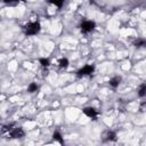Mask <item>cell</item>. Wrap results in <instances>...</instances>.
Returning <instances> with one entry per match:
<instances>
[{
    "mask_svg": "<svg viewBox=\"0 0 146 146\" xmlns=\"http://www.w3.org/2000/svg\"><path fill=\"white\" fill-rule=\"evenodd\" d=\"M23 30H24L25 35H27V36H30V35H35V34H38V33L40 32L41 25H40V23H39L38 21H35V22H30V23H27V24L24 26Z\"/></svg>",
    "mask_w": 146,
    "mask_h": 146,
    "instance_id": "cell-1",
    "label": "cell"
},
{
    "mask_svg": "<svg viewBox=\"0 0 146 146\" xmlns=\"http://www.w3.org/2000/svg\"><path fill=\"white\" fill-rule=\"evenodd\" d=\"M95 29H96V23L94 21H83L80 24V30L83 34H88L92 32Z\"/></svg>",
    "mask_w": 146,
    "mask_h": 146,
    "instance_id": "cell-2",
    "label": "cell"
},
{
    "mask_svg": "<svg viewBox=\"0 0 146 146\" xmlns=\"http://www.w3.org/2000/svg\"><path fill=\"white\" fill-rule=\"evenodd\" d=\"M94 71H95V66H94L92 64H86V65L82 66L80 70H78L76 75H78L79 78L86 76V75H90V74L94 73Z\"/></svg>",
    "mask_w": 146,
    "mask_h": 146,
    "instance_id": "cell-3",
    "label": "cell"
},
{
    "mask_svg": "<svg viewBox=\"0 0 146 146\" xmlns=\"http://www.w3.org/2000/svg\"><path fill=\"white\" fill-rule=\"evenodd\" d=\"M8 133H9V136H10V138H14V139L23 138L24 135H25L23 128H21V127H15V128H13Z\"/></svg>",
    "mask_w": 146,
    "mask_h": 146,
    "instance_id": "cell-4",
    "label": "cell"
},
{
    "mask_svg": "<svg viewBox=\"0 0 146 146\" xmlns=\"http://www.w3.org/2000/svg\"><path fill=\"white\" fill-rule=\"evenodd\" d=\"M82 112H83L84 115H87L88 117L94 119V120L98 116V112H97L94 107H91V106H87V107H84V108L82 110Z\"/></svg>",
    "mask_w": 146,
    "mask_h": 146,
    "instance_id": "cell-5",
    "label": "cell"
},
{
    "mask_svg": "<svg viewBox=\"0 0 146 146\" xmlns=\"http://www.w3.org/2000/svg\"><path fill=\"white\" fill-rule=\"evenodd\" d=\"M103 140L104 141H114V140H116V133L114 131H112V130H107L104 133Z\"/></svg>",
    "mask_w": 146,
    "mask_h": 146,
    "instance_id": "cell-6",
    "label": "cell"
},
{
    "mask_svg": "<svg viewBox=\"0 0 146 146\" xmlns=\"http://www.w3.org/2000/svg\"><path fill=\"white\" fill-rule=\"evenodd\" d=\"M121 81H122V78L119 76V75H116V76L111 78L110 81H108V83H110V86L112 88H116V87H119V84L121 83Z\"/></svg>",
    "mask_w": 146,
    "mask_h": 146,
    "instance_id": "cell-7",
    "label": "cell"
},
{
    "mask_svg": "<svg viewBox=\"0 0 146 146\" xmlns=\"http://www.w3.org/2000/svg\"><path fill=\"white\" fill-rule=\"evenodd\" d=\"M39 90V86L36 82H31L29 86H27V91L30 94H33V92H36Z\"/></svg>",
    "mask_w": 146,
    "mask_h": 146,
    "instance_id": "cell-8",
    "label": "cell"
},
{
    "mask_svg": "<svg viewBox=\"0 0 146 146\" xmlns=\"http://www.w3.org/2000/svg\"><path fill=\"white\" fill-rule=\"evenodd\" d=\"M52 138H54V140H56V141H58L60 145H64V139H63V137H62V135L58 132V131H55L54 133H52Z\"/></svg>",
    "mask_w": 146,
    "mask_h": 146,
    "instance_id": "cell-9",
    "label": "cell"
},
{
    "mask_svg": "<svg viewBox=\"0 0 146 146\" xmlns=\"http://www.w3.org/2000/svg\"><path fill=\"white\" fill-rule=\"evenodd\" d=\"M68 64H70V62H68V59L67 58H60L59 60H58V66H59V68H66L67 66H68Z\"/></svg>",
    "mask_w": 146,
    "mask_h": 146,
    "instance_id": "cell-10",
    "label": "cell"
},
{
    "mask_svg": "<svg viewBox=\"0 0 146 146\" xmlns=\"http://www.w3.org/2000/svg\"><path fill=\"white\" fill-rule=\"evenodd\" d=\"M39 63H40V65H41L42 67H48V66L50 65V60H49V58H46V57H41V58H39Z\"/></svg>",
    "mask_w": 146,
    "mask_h": 146,
    "instance_id": "cell-11",
    "label": "cell"
},
{
    "mask_svg": "<svg viewBox=\"0 0 146 146\" xmlns=\"http://www.w3.org/2000/svg\"><path fill=\"white\" fill-rule=\"evenodd\" d=\"M145 95H146V84L141 83L139 86V89H138V96L139 97H144Z\"/></svg>",
    "mask_w": 146,
    "mask_h": 146,
    "instance_id": "cell-12",
    "label": "cell"
},
{
    "mask_svg": "<svg viewBox=\"0 0 146 146\" xmlns=\"http://www.w3.org/2000/svg\"><path fill=\"white\" fill-rule=\"evenodd\" d=\"M137 48H140V47H144L145 44H146V41H145V39H143V38H139V39H137L136 41H135V43H133Z\"/></svg>",
    "mask_w": 146,
    "mask_h": 146,
    "instance_id": "cell-13",
    "label": "cell"
},
{
    "mask_svg": "<svg viewBox=\"0 0 146 146\" xmlns=\"http://www.w3.org/2000/svg\"><path fill=\"white\" fill-rule=\"evenodd\" d=\"M49 2H50L51 5H55L57 8H60V7L64 5L65 0H49Z\"/></svg>",
    "mask_w": 146,
    "mask_h": 146,
    "instance_id": "cell-14",
    "label": "cell"
},
{
    "mask_svg": "<svg viewBox=\"0 0 146 146\" xmlns=\"http://www.w3.org/2000/svg\"><path fill=\"white\" fill-rule=\"evenodd\" d=\"M13 127H14V123H10V124H6V125H3V127H2V129H1V132H9V131L13 129Z\"/></svg>",
    "mask_w": 146,
    "mask_h": 146,
    "instance_id": "cell-15",
    "label": "cell"
},
{
    "mask_svg": "<svg viewBox=\"0 0 146 146\" xmlns=\"http://www.w3.org/2000/svg\"><path fill=\"white\" fill-rule=\"evenodd\" d=\"M5 3H9V5H11V3H16V2H19V1H24V0H2Z\"/></svg>",
    "mask_w": 146,
    "mask_h": 146,
    "instance_id": "cell-16",
    "label": "cell"
}]
</instances>
